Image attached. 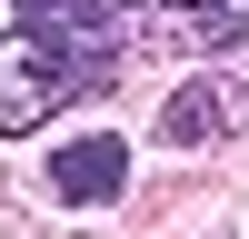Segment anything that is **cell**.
<instances>
[{
	"mask_svg": "<svg viewBox=\"0 0 249 239\" xmlns=\"http://www.w3.org/2000/svg\"><path fill=\"white\" fill-rule=\"evenodd\" d=\"M130 10H160V0H10V20H30L40 40H60V50L90 70V90H110L140 50L170 40V30H140Z\"/></svg>",
	"mask_w": 249,
	"mask_h": 239,
	"instance_id": "6da1fadb",
	"label": "cell"
},
{
	"mask_svg": "<svg viewBox=\"0 0 249 239\" xmlns=\"http://www.w3.org/2000/svg\"><path fill=\"white\" fill-rule=\"evenodd\" d=\"M249 130V40L239 50H210L199 70L170 80V100L150 110V139L160 150H219V139Z\"/></svg>",
	"mask_w": 249,
	"mask_h": 239,
	"instance_id": "7a4b0ae2",
	"label": "cell"
},
{
	"mask_svg": "<svg viewBox=\"0 0 249 239\" xmlns=\"http://www.w3.org/2000/svg\"><path fill=\"white\" fill-rule=\"evenodd\" d=\"M70 100H100V90H90V70H80L60 40H40L30 20H20V30H0V139L50 130Z\"/></svg>",
	"mask_w": 249,
	"mask_h": 239,
	"instance_id": "3957f363",
	"label": "cell"
},
{
	"mask_svg": "<svg viewBox=\"0 0 249 239\" xmlns=\"http://www.w3.org/2000/svg\"><path fill=\"white\" fill-rule=\"evenodd\" d=\"M40 189H50V209H110V199L130 189V139H120V130L60 139V150L40 159Z\"/></svg>",
	"mask_w": 249,
	"mask_h": 239,
	"instance_id": "277c9868",
	"label": "cell"
},
{
	"mask_svg": "<svg viewBox=\"0 0 249 239\" xmlns=\"http://www.w3.org/2000/svg\"><path fill=\"white\" fill-rule=\"evenodd\" d=\"M160 30L190 50H239L249 40V0H160Z\"/></svg>",
	"mask_w": 249,
	"mask_h": 239,
	"instance_id": "5b68a950",
	"label": "cell"
}]
</instances>
